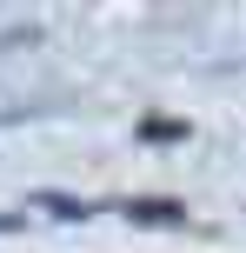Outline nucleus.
Here are the masks:
<instances>
[{
  "instance_id": "nucleus-1",
  "label": "nucleus",
  "mask_w": 246,
  "mask_h": 253,
  "mask_svg": "<svg viewBox=\"0 0 246 253\" xmlns=\"http://www.w3.org/2000/svg\"><path fill=\"white\" fill-rule=\"evenodd\" d=\"M127 220H133V227H180V207H173V200H133L127 207Z\"/></svg>"
},
{
  "instance_id": "nucleus-2",
  "label": "nucleus",
  "mask_w": 246,
  "mask_h": 253,
  "mask_svg": "<svg viewBox=\"0 0 246 253\" xmlns=\"http://www.w3.org/2000/svg\"><path fill=\"white\" fill-rule=\"evenodd\" d=\"M34 207H47L53 220H87L93 207H80V200H67V193H34Z\"/></svg>"
},
{
  "instance_id": "nucleus-3",
  "label": "nucleus",
  "mask_w": 246,
  "mask_h": 253,
  "mask_svg": "<svg viewBox=\"0 0 246 253\" xmlns=\"http://www.w3.org/2000/svg\"><path fill=\"white\" fill-rule=\"evenodd\" d=\"M13 227H20V213H0V233H13Z\"/></svg>"
}]
</instances>
